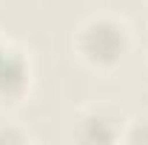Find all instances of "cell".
<instances>
[{"label": "cell", "mask_w": 148, "mask_h": 145, "mask_svg": "<svg viewBox=\"0 0 148 145\" xmlns=\"http://www.w3.org/2000/svg\"><path fill=\"white\" fill-rule=\"evenodd\" d=\"M125 117L111 105L86 108L74 122V140L80 142H117L125 134Z\"/></svg>", "instance_id": "cell-3"}, {"label": "cell", "mask_w": 148, "mask_h": 145, "mask_svg": "<svg viewBox=\"0 0 148 145\" xmlns=\"http://www.w3.org/2000/svg\"><path fill=\"white\" fill-rule=\"evenodd\" d=\"M29 134L23 131H12V128H0V142H26Z\"/></svg>", "instance_id": "cell-5"}, {"label": "cell", "mask_w": 148, "mask_h": 145, "mask_svg": "<svg viewBox=\"0 0 148 145\" xmlns=\"http://www.w3.org/2000/svg\"><path fill=\"white\" fill-rule=\"evenodd\" d=\"M71 46L83 66H88L94 71H111L128 57L131 31L123 20L111 14H94L80 23Z\"/></svg>", "instance_id": "cell-1"}, {"label": "cell", "mask_w": 148, "mask_h": 145, "mask_svg": "<svg viewBox=\"0 0 148 145\" xmlns=\"http://www.w3.org/2000/svg\"><path fill=\"white\" fill-rule=\"evenodd\" d=\"M32 91V60L29 54L0 40V105L12 108L26 100Z\"/></svg>", "instance_id": "cell-2"}, {"label": "cell", "mask_w": 148, "mask_h": 145, "mask_svg": "<svg viewBox=\"0 0 148 145\" xmlns=\"http://www.w3.org/2000/svg\"><path fill=\"white\" fill-rule=\"evenodd\" d=\"M125 142H148V120H131L125 122Z\"/></svg>", "instance_id": "cell-4"}]
</instances>
